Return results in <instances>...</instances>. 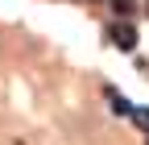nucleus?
I'll use <instances>...</instances> for the list:
<instances>
[{"mask_svg":"<svg viewBox=\"0 0 149 145\" xmlns=\"http://www.w3.org/2000/svg\"><path fill=\"white\" fill-rule=\"evenodd\" d=\"M108 4H112L116 17H133V13H137V0H108Z\"/></svg>","mask_w":149,"mask_h":145,"instance_id":"nucleus-3","label":"nucleus"},{"mask_svg":"<svg viewBox=\"0 0 149 145\" xmlns=\"http://www.w3.org/2000/svg\"><path fill=\"white\" fill-rule=\"evenodd\" d=\"M133 120H137V124H145V129H149V108H133Z\"/></svg>","mask_w":149,"mask_h":145,"instance_id":"nucleus-4","label":"nucleus"},{"mask_svg":"<svg viewBox=\"0 0 149 145\" xmlns=\"http://www.w3.org/2000/svg\"><path fill=\"white\" fill-rule=\"evenodd\" d=\"M104 96H108V104H112V112H120V116H133V104H128V100L116 91V87H108Z\"/></svg>","mask_w":149,"mask_h":145,"instance_id":"nucleus-2","label":"nucleus"},{"mask_svg":"<svg viewBox=\"0 0 149 145\" xmlns=\"http://www.w3.org/2000/svg\"><path fill=\"white\" fill-rule=\"evenodd\" d=\"M108 42L116 46V50H124V54H128V50H137V29L128 25V17H124V21H112V25H108Z\"/></svg>","mask_w":149,"mask_h":145,"instance_id":"nucleus-1","label":"nucleus"}]
</instances>
